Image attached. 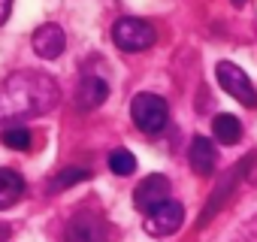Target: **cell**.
I'll use <instances>...</instances> for the list:
<instances>
[{
  "instance_id": "obj_2",
  "label": "cell",
  "mask_w": 257,
  "mask_h": 242,
  "mask_svg": "<svg viewBox=\"0 0 257 242\" xmlns=\"http://www.w3.org/2000/svg\"><path fill=\"white\" fill-rule=\"evenodd\" d=\"M131 118L143 134H161L170 121V106H167L164 97H158L152 91H143L131 100Z\"/></svg>"
},
{
  "instance_id": "obj_14",
  "label": "cell",
  "mask_w": 257,
  "mask_h": 242,
  "mask_svg": "<svg viewBox=\"0 0 257 242\" xmlns=\"http://www.w3.org/2000/svg\"><path fill=\"white\" fill-rule=\"evenodd\" d=\"M0 143H4L7 149H16V152H28V149L34 146V137H31V131L22 128V125H7L4 134H0Z\"/></svg>"
},
{
  "instance_id": "obj_9",
  "label": "cell",
  "mask_w": 257,
  "mask_h": 242,
  "mask_svg": "<svg viewBox=\"0 0 257 242\" xmlns=\"http://www.w3.org/2000/svg\"><path fill=\"white\" fill-rule=\"evenodd\" d=\"M106 97H109V85H106V79H100V76H85V79L79 82V88H76V106H79L82 112L97 109Z\"/></svg>"
},
{
  "instance_id": "obj_1",
  "label": "cell",
  "mask_w": 257,
  "mask_h": 242,
  "mask_svg": "<svg viewBox=\"0 0 257 242\" xmlns=\"http://www.w3.org/2000/svg\"><path fill=\"white\" fill-rule=\"evenodd\" d=\"M61 100L58 82L40 70H19L0 85V128L49 115Z\"/></svg>"
},
{
  "instance_id": "obj_15",
  "label": "cell",
  "mask_w": 257,
  "mask_h": 242,
  "mask_svg": "<svg viewBox=\"0 0 257 242\" xmlns=\"http://www.w3.org/2000/svg\"><path fill=\"white\" fill-rule=\"evenodd\" d=\"M109 170H112L115 176H131V173L137 170V158H134V152L115 149V152L109 155Z\"/></svg>"
},
{
  "instance_id": "obj_4",
  "label": "cell",
  "mask_w": 257,
  "mask_h": 242,
  "mask_svg": "<svg viewBox=\"0 0 257 242\" xmlns=\"http://www.w3.org/2000/svg\"><path fill=\"white\" fill-rule=\"evenodd\" d=\"M158 40L155 28L146 19H118L112 25V43L121 52H146Z\"/></svg>"
},
{
  "instance_id": "obj_17",
  "label": "cell",
  "mask_w": 257,
  "mask_h": 242,
  "mask_svg": "<svg viewBox=\"0 0 257 242\" xmlns=\"http://www.w3.org/2000/svg\"><path fill=\"white\" fill-rule=\"evenodd\" d=\"M233 4H236V7H242V4H245V0H233Z\"/></svg>"
},
{
  "instance_id": "obj_11",
  "label": "cell",
  "mask_w": 257,
  "mask_h": 242,
  "mask_svg": "<svg viewBox=\"0 0 257 242\" xmlns=\"http://www.w3.org/2000/svg\"><path fill=\"white\" fill-rule=\"evenodd\" d=\"M28 185H25V176L10 170V167H0V209H10L16 206L22 197H25Z\"/></svg>"
},
{
  "instance_id": "obj_8",
  "label": "cell",
  "mask_w": 257,
  "mask_h": 242,
  "mask_svg": "<svg viewBox=\"0 0 257 242\" xmlns=\"http://www.w3.org/2000/svg\"><path fill=\"white\" fill-rule=\"evenodd\" d=\"M64 49H67V34H64L58 25L49 22V25H40V28L34 31V52H37L43 61L61 58Z\"/></svg>"
},
{
  "instance_id": "obj_3",
  "label": "cell",
  "mask_w": 257,
  "mask_h": 242,
  "mask_svg": "<svg viewBox=\"0 0 257 242\" xmlns=\"http://www.w3.org/2000/svg\"><path fill=\"white\" fill-rule=\"evenodd\" d=\"M64 242H112V227L94 209H79L64 227Z\"/></svg>"
},
{
  "instance_id": "obj_16",
  "label": "cell",
  "mask_w": 257,
  "mask_h": 242,
  "mask_svg": "<svg viewBox=\"0 0 257 242\" xmlns=\"http://www.w3.org/2000/svg\"><path fill=\"white\" fill-rule=\"evenodd\" d=\"M10 16H13V0H0V25H7Z\"/></svg>"
},
{
  "instance_id": "obj_12",
  "label": "cell",
  "mask_w": 257,
  "mask_h": 242,
  "mask_svg": "<svg viewBox=\"0 0 257 242\" xmlns=\"http://www.w3.org/2000/svg\"><path fill=\"white\" fill-rule=\"evenodd\" d=\"M212 134L221 146H236L239 137H242V125H239L236 115H218L212 121Z\"/></svg>"
},
{
  "instance_id": "obj_10",
  "label": "cell",
  "mask_w": 257,
  "mask_h": 242,
  "mask_svg": "<svg viewBox=\"0 0 257 242\" xmlns=\"http://www.w3.org/2000/svg\"><path fill=\"white\" fill-rule=\"evenodd\" d=\"M188 161H191V170L197 176H212L215 173V164H218V155H215V146L206 140V137H194L191 149H188Z\"/></svg>"
},
{
  "instance_id": "obj_5",
  "label": "cell",
  "mask_w": 257,
  "mask_h": 242,
  "mask_svg": "<svg viewBox=\"0 0 257 242\" xmlns=\"http://www.w3.org/2000/svg\"><path fill=\"white\" fill-rule=\"evenodd\" d=\"M215 76H218V85H221L233 100H239V103L248 106V109L257 106V91H254V85H251V79L245 76L242 67H236L233 61H221V64L215 67Z\"/></svg>"
},
{
  "instance_id": "obj_6",
  "label": "cell",
  "mask_w": 257,
  "mask_h": 242,
  "mask_svg": "<svg viewBox=\"0 0 257 242\" xmlns=\"http://www.w3.org/2000/svg\"><path fill=\"white\" fill-rule=\"evenodd\" d=\"M185 221V206L179 200H164L158 203L155 209L146 212V233L155 236V239H164V236H173Z\"/></svg>"
},
{
  "instance_id": "obj_7",
  "label": "cell",
  "mask_w": 257,
  "mask_h": 242,
  "mask_svg": "<svg viewBox=\"0 0 257 242\" xmlns=\"http://www.w3.org/2000/svg\"><path fill=\"white\" fill-rule=\"evenodd\" d=\"M167 197H170V179L161 176V173H155V176H146V179L137 185V191H134V206L146 215L149 209H155V206L164 203Z\"/></svg>"
},
{
  "instance_id": "obj_13",
  "label": "cell",
  "mask_w": 257,
  "mask_h": 242,
  "mask_svg": "<svg viewBox=\"0 0 257 242\" xmlns=\"http://www.w3.org/2000/svg\"><path fill=\"white\" fill-rule=\"evenodd\" d=\"M88 179H91V170H85V167H67V170H61V173L49 182V194L67 191V188H73L76 182H88Z\"/></svg>"
}]
</instances>
